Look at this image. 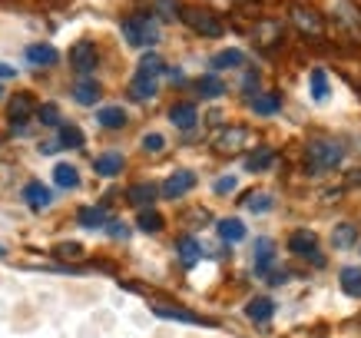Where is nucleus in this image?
Returning a JSON list of instances; mask_svg holds the SVG:
<instances>
[{"label":"nucleus","mask_w":361,"mask_h":338,"mask_svg":"<svg viewBox=\"0 0 361 338\" xmlns=\"http://www.w3.org/2000/svg\"><path fill=\"white\" fill-rule=\"evenodd\" d=\"M143 146H146L150 153H162V146H166V139H162L160 133H150V136L143 139Z\"/></svg>","instance_id":"4c0bfd02"},{"label":"nucleus","mask_w":361,"mask_h":338,"mask_svg":"<svg viewBox=\"0 0 361 338\" xmlns=\"http://www.w3.org/2000/svg\"><path fill=\"white\" fill-rule=\"evenodd\" d=\"M285 279H288V272H285V269H275L272 276H269V282H272V286H282Z\"/></svg>","instance_id":"a19ab883"},{"label":"nucleus","mask_w":361,"mask_h":338,"mask_svg":"<svg viewBox=\"0 0 361 338\" xmlns=\"http://www.w3.org/2000/svg\"><path fill=\"white\" fill-rule=\"evenodd\" d=\"M341 288L351 299H361V269H345L341 272Z\"/></svg>","instance_id":"4be33fe9"},{"label":"nucleus","mask_w":361,"mask_h":338,"mask_svg":"<svg viewBox=\"0 0 361 338\" xmlns=\"http://www.w3.org/2000/svg\"><path fill=\"white\" fill-rule=\"evenodd\" d=\"M53 179H57V186L60 189H73L76 183H80V173H76L70 163H60L57 169H53Z\"/></svg>","instance_id":"412c9836"},{"label":"nucleus","mask_w":361,"mask_h":338,"mask_svg":"<svg viewBox=\"0 0 361 338\" xmlns=\"http://www.w3.org/2000/svg\"><path fill=\"white\" fill-rule=\"evenodd\" d=\"M136 225L143 229V232H160L162 229V216L160 213H153V209H143L136 219Z\"/></svg>","instance_id":"2f4dec72"},{"label":"nucleus","mask_w":361,"mask_h":338,"mask_svg":"<svg viewBox=\"0 0 361 338\" xmlns=\"http://www.w3.org/2000/svg\"><path fill=\"white\" fill-rule=\"evenodd\" d=\"M93 169L100 176H116V173H123V156L120 153H103L100 160L93 163Z\"/></svg>","instance_id":"f3484780"},{"label":"nucleus","mask_w":361,"mask_h":338,"mask_svg":"<svg viewBox=\"0 0 361 338\" xmlns=\"http://www.w3.org/2000/svg\"><path fill=\"white\" fill-rule=\"evenodd\" d=\"M13 76V66H3V63H0V80H10Z\"/></svg>","instance_id":"79ce46f5"},{"label":"nucleus","mask_w":361,"mask_h":338,"mask_svg":"<svg viewBox=\"0 0 361 338\" xmlns=\"http://www.w3.org/2000/svg\"><path fill=\"white\" fill-rule=\"evenodd\" d=\"M292 20H295V27H299L302 34H309V37H322V20H318L311 10L295 7V10H292Z\"/></svg>","instance_id":"1a4fd4ad"},{"label":"nucleus","mask_w":361,"mask_h":338,"mask_svg":"<svg viewBox=\"0 0 361 338\" xmlns=\"http://www.w3.org/2000/svg\"><path fill=\"white\" fill-rule=\"evenodd\" d=\"M341 143H332V139H315L309 143V150H305V166H309V173H328V169H335L341 163Z\"/></svg>","instance_id":"f257e3e1"},{"label":"nucleus","mask_w":361,"mask_h":338,"mask_svg":"<svg viewBox=\"0 0 361 338\" xmlns=\"http://www.w3.org/2000/svg\"><path fill=\"white\" fill-rule=\"evenodd\" d=\"M288 249L295 252V255H309V259H315V262H322V255H318V239H315V232H305V229L292 232V236H288Z\"/></svg>","instance_id":"6e6552de"},{"label":"nucleus","mask_w":361,"mask_h":338,"mask_svg":"<svg viewBox=\"0 0 361 338\" xmlns=\"http://www.w3.org/2000/svg\"><path fill=\"white\" fill-rule=\"evenodd\" d=\"M37 116H40V123L43 126H57L60 123V110H57V103H43L37 110Z\"/></svg>","instance_id":"f704fd0d"},{"label":"nucleus","mask_w":361,"mask_h":338,"mask_svg":"<svg viewBox=\"0 0 361 338\" xmlns=\"http://www.w3.org/2000/svg\"><path fill=\"white\" fill-rule=\"evenodd\" d=\"M153 312L160 315V318H176V322H202L199 315L186 312V309H169V305H153Z\"/></svg>","instance_id":"393cba45"},{"label":"nucleus","mask_w":361,"mask_h":338,"mask_svg":"<svg viewBox=\"0 0 361 338\" xmlns=\"http://www.w3.org/2000/svg\"><path fill=\"white\" fill-rule=\"evenodd\" d=\"M272 255H275L272 239H259V242H255V269H259V272H265V269H269V262H272Z\"/></svg>","instance_id":"b1692460"},{"label":"nucleus","mask_w":361,"mask_h":338,"mask_svg":"<svg viewBox=\"0 0 361 338\" xmlns=\"http://www.w3.org/2000/svg\"><path fill=\"white\" fill-rule=\"evenodd\" d=\"M53 252H57V259H63V262H80L83 259V246H76V242H60Z\"/></svg>","instance_id":"7c9ffc66"},{"label":"nucleus","mask_w":361,"mask_h":338,"mask_svg":"<svg viewBox=\"0 0 361 338\" xmlns=\"http://www.w3.org/2000/svg\"><path fill=\"white\" fill-rule=\"evenodd\" d=\"M246 143H249V129L246 126H225L212 146H215V153H222V156H236Z\"/></svg>","instance_id":"20e7f679"},{"label":"nucleus","mask_w":361,"mask_h":338,"mask_svg":"<svg viewBox=\"0 0 361 338\" xmlns=\"http://www.w3.org/2000/svg\"><path fill=\"white\" fill-rule=\"evenodd\" d=\"M325 93H328V80H325L322 70H311V97L315 100H325Z\"/></svg>","instance_id":"c9c22d12"},{"label":"nucleus","mask_w":361,"mask_h":338,"mask_svg":"<svg viewBox=\"0 0 361 338\" xmlns=\"http://www.w3.org/2000/svg\"><path fill=\"white\" fill-rule=\"evenodd\" d=\"M34 113H37V103H34L30 93H13L10 103H7V120H10V126H17V129H20Z\"/></svg>","instance_id":"39448f33"},{"label":"nucleus","mask_w":361,"mask_h":338,"mask_svg":"<svg viewBox=\"0 0 361 338\" xmlns=\"http://www.w3.org/2000/svg\"><path fill=\"white\" fill-rule=\"evenodd\" d=\"M97 120H100V126H106V129H120V126H126V113L120 110V106H103V110L97 113Z\"/></svg>","instance_id":"6ab92c4d"},{"label":"nucleus","mask_w":361,"mask_h":338,"mask_svg":"<svg viewBox=\"0 0 361 338\" xmlns=\"http://www.w3.org/2000/svg\"><path fill=\"white\" fill-rule=\"evenodd\" d=\"M97 47L90 43V40H80V43H73V50H70V63H73L76 73H90L93 66H97Z\"/></svg>","instance_id":"0eeeda50"},{"label":"nucleus","mask_w":361,"mask_h":338,"mask_svg":"<svg viewBox=\"0 0 361 338\" xmlns=\"http://www.w3.org/2000/svg\"><path fill=\"white\" fill-rule=\"evenodd\" d=\"M232 189H236V179H232V176H225V179L215 183V192H232Z\"/></svg>","instance_id":"58836bf2"},{"label":"nucleus","mask_w":361,"mask_h":338,"mask_svg":"<svg viewBox=\"0 0 361 338\" xmlns=\"http://www.w3.org/2000/svg\"><path fill=\"white\" fill-rule=\"evenodd\" d=\"M192 186H196V173H189V169H176V173L162 183V196H166V199H179V196H186Z\"/></svg>","instance_id":"423d86ee"},{"label":"nucleus","mask_w":361,"mask_h":338,"mask_svg":"<svg viewBox=\"0 0 361 338\" xmlns=\"http://www.w3.org/2000/svg\"><path fill=\"white\" fill-rule=\"evenodd\" d=\"M27 60L37 63V66H53L60 60V53L53 50L50 43H34V47H27Z\"/></svg>","instance_id":"f8f14e48"},{"label":"nucleus","mask_w":361,"mask_h":338,"mask_svg":"<svg viewBox=\"0 0 361 338\" xmlns=\"http://www.w3.org/2000/svg\"><path fill=\"white\" fill-rule=\"evenodd\" d=\"M162 17H176V0H160Z\"/></svg>","instance_id":"ea45409f"},{"label":"nucleus","mask_w":361,"mask_h":338,"mask_svg":"<svg viewBox=\"0 0 361 338\" xmlns=\"http://www.w3.org/2000/svg\"><path fill=\"white\" fill-rule=\"evenodd\" d=\"M123 37L133 47H153L160 40V24H156L153 13H133L123 20Z\"/></svg>","instance_id":"f03ea898"},{"label":"nucleus","mask_w":361,"mask_h":338,"mask_svg":"<svg viewBox=\"0 0 361 338\" xmlns=\"http://www.w3.org/2000/svg\"><path fill=\"white\" fill-rule=\"evenodd\" d=\"M179 17H183L199 37H222V20L212 10H206V7H186Z\"/></svg>","instance_id":"7ed1b4c3"},{"label":"nucleus","mask_w":361,"mask_h":338,"mask_svg":"<svg viewBox=\"0 0 361 338\" xmlns=\"http://www.w3.org/2000/svg\"><path fill=\"white\" fill-rule=\"evenodd\" d=\"M136 73H143V76H160L162 73V60L160 57H153V53H146L143 60H139V70Z\"/></svg>","instance_id":"72a5a7b5"},{"label":"nucleus","mask_w":361,"mask_h":338,"mask_svg":"<svg viewBox=\"0 0 361 338\" xmlns=\"http://www.w3.org/2000/svg\"><path fill=\"white\" fill-rule=\"evenodd\" d=\"M219 236L225 242H239V239H246V225L239 223V219H222L219 223Z\"/></svg>","instance_id":"5701e85b"},{"label":"nucleus","mask_w":361,"mask_h":338,"mask_svg":"<svg viewBox=\"0 0 361 338\" xmlns=\"http://www.w3.org/2000/svg\"><path fill=\"white\" fill-rule=\"evenodd\" d=\"M129 97H133V100H153V97H156V76L136 73L133 83H129Z\"/></svg>","instance_id":"ddd939ff"},{"label":"nucleus","mask_w":361,"mask_h":338,"mask_svg":"<svg viewBox=\"0 0 361 338\" xmlns=\"http://www.w3.org/2000/svg\"><path fill=\"white\" fill-rule=\"evenodd\" d=\"M196 90H199V97H219V93H222V80H219V76H199V83H196Z\"/></svg>","instance_id":"c756f323"},{"label":"nucleus","mask_w":361,"mask_h":338,"mask_svg":"<svg viewBox=\"0 0 361 338\" xmlns=\"http://www.w3.org/2000/svg\"><path fill=\"white\" fill-rule=\"evenodd\" d=\"M252 213H265V209H272V196L269 192H252V199H246Z\"/></svg>","instance_id":"e433bc0d"},{"label":"nucleus","mask_w":361,"mask_h":338,"mask_svg":"<svg viewBox=\"0 0 361 338\" xmlns=\"http://www.w3.org/2000/svg\"><path fill=\"white\" fill-rule=\"evenodd\" d=\"M0 97H3V90H0Z\"/></svg>","instance_id":"37998d69"},{"label":"nucleus","mask_w":361,"mask_h":338,"mask_svg":"<svg viewBox=\"0 0 361 338\" xmlns=\"http://www.w3.org/2000/svg\"><path fill=\"white\" fill-rule=\"evenodd\" d=\"M83 143H87V139H83V129H80V126H70V123L60 126V146L76 150V146H83Z\"/></svg>","instance_id":"a878e982"},{"label":"nucleus","mask_w":361,"mask_h":338,"mask_svg":"<svg viewBox=\"0 0 361 338\" xmlns=\"http://www.w3.org/2000/svg\"><path fill=\"white\" fill-rule=\"evenodd\" d=\"M196 106L192 103H176L173 110H169V120H173V126H179V129H192L196 126Z\"/></svg>","instance_id":"9b49d317"},{"label":"nucleus","mask_w":361,"mask_h":338,"mask_svg":"<svg viewBox=\"0 0 361 338\" xmlns=\"http://www.w3.org/2000/svg\"><path fill=\"white\" fill-rule=\"evenodd\" d=\"M355 242H358V223H341L332 232V246L335 249H351Z\"/></svg>","instance_id":"2eb2a0df"},{"label":"nucleus","mask_w":361,"mask_h":338,"mask_svg":"<svg viewBox=\"0 0 361 338\" xmlns=\"http://www.w3.org/2000/svg\"><path fill=\"white\" fill-rule=\"evenodd\" d=\"M199 255H202V252H199V242H196V239H179V259H183V262H186V265H196V262H199Z\"/></svg>","instance_id":"bb28decb"},{"label":"nucleus","mask_w":361,"mask_h":338,"mask_svg":"<svg viewBox=\"0 0 361 338\" xmlns=\"http://www.w3.org/2000/svg\"><path fill=\"white\" fill-rule=\"evenodd\" d=\"M275 312V305L269 299H252L249 305H246V315H249L252 322H269Z\"/></svg>","instance_id":"a211bd4d"},{"label":"nucleus","mask_w":361,"mask_h":338,"mask_svg":"<svg viewBox=\"0 0 361 338\" xmlns=\"http://www.w3.org/2000/svg\"><path fill=\"white\" fill-rule=\"evenodd\" d=\"M272 160H275V153L262 146V150H255V153L249 156V163H246V169H249V173H265V169L272 166Z\"/></svg>","instance_id":"aec40b11"},{"label":"nucleus","mask_w":361,"mask_h":338,"mask_svg":"<svg viewBox=\"0 0 361 338\" xmlns=\"http://www.w3.org/2000/svg\"><path fill=\"white\" fill-rule=\"evenodd\" d=\"M252 110L262 113V116H269V113H278V97H252Z\"/></svg>","instance_id":"473e14b6"},{"label":"nucleus","mask_w":361,"mask_h":338,"mask_svg":"<svg viewBox=\"0 0 361 338\" xmlns=\"http://www.w3.org/2000/svg\"><path fill=\"white\" fill-rule=\"evenodd\" d=\"M242 63H246V53L242 50H222L212 57V70H236Z\"/></svg>","instance_id":"dca6fc26"},{"label":"nucleus","mask_w":361,"mask_h":338,"mask_svg":"<svg viewBox=\"0 0 361 338\" xmlns=\"http://www.w3.org/2000/svg\"><path fill=\"white\" fill-rule=\"evenodd\" d=\"M153 199H156V186H133L129 189V202L133 206H153Z\"/></svg>","instance_id":"cd10ccee"},{"label":"nucleus","mask_w":361,"mask_h":338,"mask_svg":"<svg viewBox=\"0 0 361 338\" xmlns=\"http://www.w3.org/2000/svg\"><path fill=\"white\" fill-rule=\"evenodd\" d=\"M103 223H106L103 209H97V206H83V209H80V225H87V229H100Z\"/></svg>","instance_id":"c85d7f7f"},{"label":"nucleus","mask_w":361,"mask_h":338,"mask_svg":"<svg viewBox=\"0 0 361 338\" xmlns=\"http://www.w3.org/2000/svg\"><path fill=\"white\" fill-rule=\"evenodd\" d=\"M100 83H97V80H80V83H76L73 87V100L76 103H83V106H93V103L100 100Z\"/></svg>","instance_id":"4468645a"},{"label":"nucleus","mask_w":361,"mask_h":338,"mask_svg":"<svg viewBox=\"0 0 361 338\" xmlns=\"http://www.w3.org/2000/svg\"><path fill=\"white\" fill-rule=\"evenodd\" d=\"M24 199H27V206L30 209H47L50 206V189L43 186V183H27L24 186Z\"/></svg>","instance_id":"9d476101"}]
</instances>
